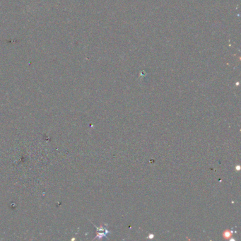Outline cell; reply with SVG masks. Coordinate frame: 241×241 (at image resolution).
<instances>
[{
    "label": "cell",
    "mask_w": 241,
    "mask_h": 241,
    "mask_svg": "<svg viewBox=\"0 0 241 241\" xmlns=\"http://www.w3.org/2000/svg\"><path fill=\"white\" fill-rule=\"evenodd\" d=\"M149 238H153V235H152V234L149 235Z\"/></svg>",
    "instance_id": "obj_3"
},
{
    "label": "cell",
    "mask_w": 241,
    "mask_h": 241,
    "mask_svg": "<svg viewBox=\"0 0 241 241\" xmlns=\"http://www.w3.org/2000/svg\"><path fill=\"white\" fill-rule=\"evenodd\" d=\"M240 165H238V166H236V168H235V169H236V170H240Z\"/></svg>",
    "instance_id": "obj_2"
},
{
    "label": "cell",
    "mask_w": 241,
    "mask_h": 241,
    "mask_svg": "<svg viewBox=\"0 0 241 241\" xmlns=\"http://www.w3.org/2000/svg\"><path fill=\"white\" fill-rule=\"evenodd\" d=\"M233 232L232 231L226 230V231L224 232V234H223L224 238L226 239V240H228V239H230L232 237V235H233Z\"/></svg>",
    "instance_id": "obj_1"
}]
</instances>
